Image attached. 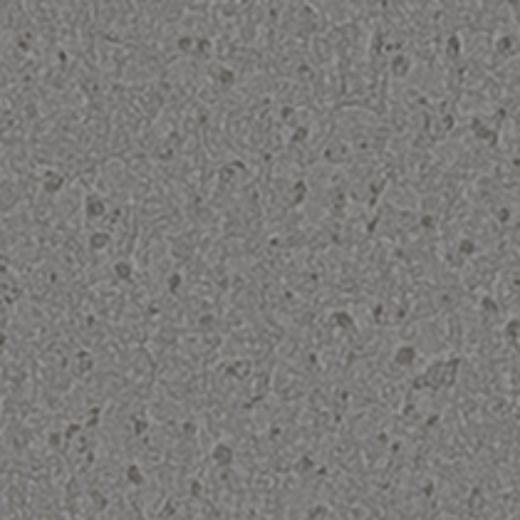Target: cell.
I'll return each instance as SVG.
<instances>
[{
	"label": "cell",
	"instance_id": "1",
	"mask_svg": "<svg viewBox=\"0 0 520 520\" xmlns=\"http://www.w3.org/2000/svg\"><path fill=\"white\" fill-rule=\"evenodd\" d=\"M461 251H463V253H473V251H476V246H473L471 241H463V243H461Z\"/></svg>",
	"mask_w": 520,
	"mask_h": 520
}]
</instances>
